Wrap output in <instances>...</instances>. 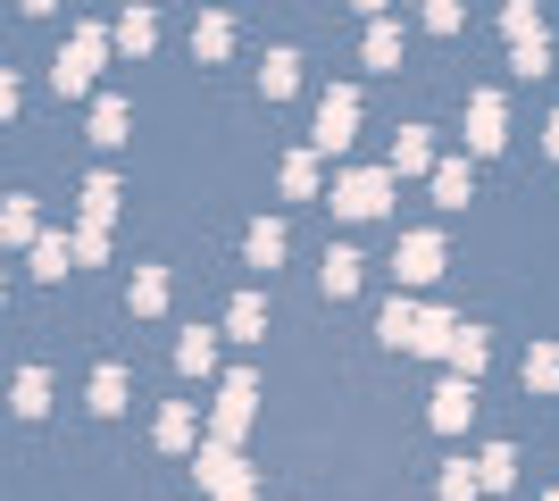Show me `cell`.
<instances>
[{
	"label": "cell",
	"instance_id": "1",
	"mask_svg": "<svg viewBox=\"0 0 559 501\" xmlns=\"http://www.w3.org/2000/svg\"><path fill=\"white\" fill-rule=\"evenodd\" d=\"M100 59H109V34H100V25H84V34H75V43L59 50V68H50V84H59V93H84V84L100 75Z\"/></svg>",
	"mask_w": 559,
	"mask_h": 501
},
{
	"label": "cell",
	"instance_id": "2",
	"mask_svg": "<svg viewBox=\"0 0 559 501\" xmlns=\"http://www.w3.org/2000/svg\"><path fill=\"white\" fill-rule=\"evenodd\" d=\"M384 201H393V176H384V167H350L343 184H334V210L343 217H384Z\"/></svg>",
	"mask_w": 559,
	"mask_h": 501
},
{
	"label": "cell",
	"instance_id": "3",
	"mask_svg": "<svg viewBox=\"0 0 559 501\" xmlns=\"http://www.w3.org/2000/svg\"><path fill=\"white\" fill-rule=\"evenodd\" d=\"M192 468H201V485H210V501H259L251 468H242V460H234V452H217V443H210V452H201V460H192Z\"/></svg>",
	"mask_w": 559,
	"mask_h": 501
},
{
	"label": "cell",
	"instance_id": "4",
	"mask_svg": "<svg viewBox=\"0 0 559 501\" xmlns=\"http://www.w3.org/2000/svg\"><path fill=\"white\" fill-rule=\"evenodd\" d=\"M350 126H359V93H326L318 100V151H350Z\"/></svg>",
	"mask_w": 559,
	"mask_h": 501
},
{
	"label": "cell",
	"instance_id": "5",
	"mask_svg": "<svg viewBox=\"0 0 559 501\" xmlns=\"http://www.w3.org/2000/svg\"><path fill=\"white\" fill-rule=\"evenodd\" d=\"M393 276H401V285H435V276H443V235H401Z\"/></svg>",
	"mask_w": 559,
	"mask_h": 501
},
{
	"label": "cell",
	"instance_id": "6",
	"mask_svg": "<svg viewBox=\"0 0 559 501\" xmlns=\"http://www.w3.org/2000/svg\"><path fill=\"white\" fill-rule=\"evenodd\" d=\"M251 402H259V384H251V377H226V393H217V452L251 427Z\"/></svg>",
	"mask_w": 559,
	"mask_h": 501
},
{
	"label": "cell",
	"instance_id": "7",
	"mask_svg": "<svg viewBox=\"0 0 559 501\" xmlns=\"http://www.w3.org/2000/svg\"><path fill=\"white\" fill-rule=\"evenodd\" d=\"M126 126H134V109H126L117 93H100V100H93V143L117 151V143H126Z\"/></svg>",
	"mask_w": 559,
	"mask_h": 501
},
{
	"label": "cell",
	"instance_id": "8",
	"mask_svg": "<svg viewBox=\"0 0 559 501\" xmlns=\"http://www.w3.org/2000/svg\"><path fill=\"white\" fill-rule=\"evenodd\" d=\"M467 409H476V384H467V377H451L443 393H435V427H443V434H460V427H467Z\"/></svg>",
	"mask_w": 559,
	"mask_h": 501
},
{
	"label": "cell",
	"instance_id": "9",
	"mask_svg": "<svg viewBox=\"0 0 559 501\" xmlns=\"http://www.w3.org/2000/svg\"><path fill=\"white\" fill-rule=\"evenodd\" d=\"M418 301H384V318H376V334H384V343H393V351H409V343H418Z\"/></svg>",
	"mask_w": 559,
	"mask_h": 501
},
{
	"label": "cell",
	"instance_id": "10",
	"mask_svg": "<svg viewBox=\"0 0 559 501\" xmlns=\"http://www.w3.org/2000/svg\"><path fill=\"white\" fill-rule=\"evenodd\" d=\"M467 126H476V134H467L476 151L501 143V93H476V100H467Z\"/></svg>",
	"mask_w": 559,
	"mask_h": 501
},
{
	"label": "cell",
	"instance_id": "11",
	"mask_svg": "<svg viewBox=\"0 0 559 501\" xmlns=\"http://www.w3.org/2000/svg\"><path fill=\"white\" fill-rule=\"evenodd\" d=\"M192 434H201L192 402H167V409H159V443H167V452H192Z\"/></svg>",
	"mask_w": 559,
	"mask_h": 501
},
{
	"label": "cell",
	"instance_id": "12",
	"mask_svg": "<svg viewBox=\"0 0 559 501\" xmlns=\"http://www.w3.org/2000/svg\"><path fill=\"white\" fill-rule=\"evenodd\" d=\"M9 409H17V418H43L50 409V368H25L17 393H9Z\"/></svg>",
	"mask_w": 559,
	"mask_h": 501
},
{
	"label": "cell",
	"instance_id": "13",
	"mask_svg": "<svg viewBox=\"0 0 559 501\" xmlns=\"http://www.w3.org/2000/svg\"><path fill=\"white\" fill-rule=\"evenodd\" d=\"M293 84H301V59H293V50H267V68H259V93H267V100H284Z\"/></svg>",
	"mask_w": 559,
	"mask_h": 501
},
{
	"label": "cell",
	"instance_id": "14",
	"mask_svg": "<svg viewBox=\"0 0 559 501\" xmlns=\"http://www.w3.org/2000/svg\"><path fill=\"white\" fill-rule=\"evenodd\" d=\"M0 242H43V226H34V201H0Z\"/></svg>",
	"mask_w": 559,
	"mask_h": 501
},
{
	"label": "cell",
	"instance_id": "15",
	"mask_svg": "<svg viewBox=\"0 0 559 501\" xmlns=\"http://www.w3.org/2000/svg\"><path fill=\"white\" fill-rule=\"evenodd\" d=\"M485 359H492V351H485V334H476V326H460V334H451V368H460L467 384L485 377Z\"/></svg>",
	"mask_w": 559,
	"mask_h": 501
},
{
	"label": "cell",
	"instance_id": "16",
	"mask_svg": "<svg viewBox=\"0 0 559 501\" xmlns=\"http://www.w3.org/2000/svg\"><path fill=\"white\" fill-rule=\"evenodd\" d=\"M176 368H185V377H210V368H217V334L192 326L185 343H176Z\"/></svg>",
	"mask_w": 559,
	"mask_h": 501
},
{
	"label": "cell",
	"instance_id": "17",
	"mask_svg": "<svg viewBox=\"0 0 559 501\" xmlns=\"http://www.w3.org/2000/svg\"><path fill=\"white\" fill-rule=\"evenodd\" d=\"M259 326H267V301H259V293H234V310H226V334L259 343Z\"/></svg>",
	"mask_w": 559,
	"mask_h": 501
},
{
	"label": "cell",
	"instance_id": "18",
	"mask_svg": "<svg viewBox=\"0 0 559 501\" xmlns=\"http://www.w3.org/2000/svg\"><path fill=\"white\" fill-rule=\"evenodd\" d=\"M359 267H368V260H359V251H343V242L326 251V293H334V301H343V293H359Z\"/></svg>",
	"mask_w": 559,
	"mask_h": 501
},
{
	"label": "cell",
	"instance_id": "19",
	"mask_svg": "<svg viewBox=\"0 0 559 501\" xmlns=\"http://www.w3.org/2000/svg\"><path fill=\"white\" fill-rule=\"evenodd\" d=\"M93 409H100V418L126 409V368H117V359H109V368H93Z\"/></svg>",
	"mask_w": 559,
	"mask_h": 501
},
{
	"label": "cell",
	"instance_id": "20",
	"mask_svg": "<svg viewBox=\"0 0 559 501\" xmlns=\"http://www.w3.org/2000/svg\"><path fill=\"white\" fill-rule=\"evenodd\" d=\"M117 217V176H93L84 184V226H109Z\"/></svg>",
	"mask_w": 559,
	"mask_h": 501
},
{
	"label": "cell",
	"instance_id": "21",
	"mask_svg": "<svg viewBox=\"0 0 559 501\" xmlns=\"http://www.w3.org/2000/svg\"><path fill=\"white\" fill-rule=\"evenodd\" d=\"M559 384V343H535L526 351V393H551Z\"/></svg>",
	"mask_w": 559,
	"mask_h": 501
},
{
	"label": "cell",
	"instance_id": "22",
	"mask_svg": "<svg viewBox=\"0 0 559 501\" xmlns=\"http://www.w3.org/2000/svg\"><path fill=\"white\" fill-rule=\"evenodd\" d=\"M151 43H159V17H151V9H134V17L117 25V50H134V59H142Z\"/></svg>",
	"mask_w": 559,
	"mask_h": 501
},
{
	"label": "cell",
	"instance_id": "23",
	"mask_svg": "<svg viewBox=\"0 0 559 501\" xmlns=\"http://www.w3.org/2000/svg\"><path fill=\"white\" fill-rule=\"evenodd\" d=\"M476 477H485V493H501V485L518 477V452H510V443H492V452L476 460Z\"/></svg>",
	"mask_w": 559,
	"mask_h": 501
},
{
	"label": "cell",
	"instance_id": "24",
	"mask_svg": "<svg viewBox=\"0 0 559 501\" xmlns=\"http://www.w3.org/2000/svg\"><path fill=\"white\" fill-rule=\"evenodd\" d=\"M284 260V226H276V217H259V226H251V267H276Z\"/></svg>",
	"mask_w": 559,
	"mask_h": 501
},
{
	"label": "cell",
	"instance_id": "25",
	"mask_svg": "<svg viewBox=\"0 0 559 501\" xmlns=\"http://www.w3.org/2000/svg\"><path fill=\"white\" fill-rule=\"evenodd\" d=\"M435 201H443V210H467V167H460V159L435 167Z\"/></svg>",
	"mask_w": 559,
	"mask_h": 501
},
{
	"label": "cell",
	"instance_id": "26",
	"mask_svg": "<svg viewBox=\"0 0 559 501\" xmlns=\"http://www.w3.org/2000/svg\"><path fill=\"white\" fill-rule=\"evenodd\" d=\"M226 43H234L226 17H201V25H192V50H201V59H226Z\"/></svg>",
	"mask_w": 559,
	"mask_h": 501
},
{
	"label": "cell",
	"instance_id": "27",
	"mask_svg": "<svg viewBox=\"0 0 559 501\" xmlns=\"http://www.w3.org/2000/svg\"><path fill=\"white\" fill-rule=\"evenodd\" d=\"M134 310H142V318L167 310V276H159V267H142V276H134Z\"/></svg>",
	"mask_w": 559,
	"mask_h": 501
},
{
	"label": "cell",
	"instance_id": "28",
	"mask_svg": "<svg viewBox=\"0 0 559 501\" xmlns=\"http://www.w3.org/2000/svg\"><path fill=\"white\" fill-rule=\"evenodd\" d=\"M426 159H435V151H426V134H418V126H409V134H401V143H393V176H418Z\"/></svg>",
	"mask_w": 559,
	"mask_h": 501
},
{
	"label": "cell",
	"instance_id": "29",
	"mask_svg": "<svg viewBox=\"0 0 559 501\" xmlns=\"http://www.w3.org/2000/svg\"><path fill=\"white\" fill-rule=\"evenodd\" d=\"M476 493H485V477H476L467 460H451V468H443V501H476Z\"/></svg>",
	"mask_w": 559,
	"mask_h": 501
},
{
	"label": "cell",
	"instance_id": "30",
	"mask_svg": "<svg viewBox=\"0 0 559 501\" xmlns=\"http://www.w3.org/2000/svg\"><path fill=\"white\" fill-rule=\"evenodd\" d=\"M34 276H68V235H43V242H34Z\"/></svg>",
	"mask_w": 559,
	"mask_h": 501
},
{
	"label": "cell",
	"instance_id": "31",
	"mask_svg": "<svg viewBox=\"0 0 559 501\" xmlns=\"http://www.w3.org/2000/svg\"><path fill=\"white\" fill-rule=\"evenodd\" d=\"M510 68H518V75H526V84H535V75H543V68H551V43H543V34H535V43H518V59H510Z\"/></svg>",
	"mask_w": 559,
	"mask_h": 501
},
{
	"label": "cell",
	"instance_id": "32",
	"mask_svg": "<svg viewBox=\"0 0 559 501\" xmlns=\"http://www.w3.org/2000/svg\"><path fill=\"white\" fill-rule=\"evenodd\" d=\"M284 192H318V159H309V151L284 159Z\"/></svg>",
	"mask_w": 559,
	"mask_h": 501
},
{
	"label": "cell",
	"instance_id": "33",
	"mask_svg": "<svg viewBox=\"0 0 559 501\" xmlns=\"http://www.w3.org/2000/svg\"><path fill=\"white\" fill-rule=\"evenodd\" d=\"M393 59H401V34H393V25H376V34H368V68H393Z\"/></svg>",
	"mask_w": 559,
	"mask_h": 501
},
{
	"label": "cell",
	"instance_id": "34",
	"mask_svg": "<svg viewBox=\"0 0 559 501\" xmlns=\"http://www.w3.org/2000/svg\"><path fill=\"white\" fill-rule=\"evenodd\" d=\"M0 118H17V75L0 68Z\"/></svg>",
	"mask_w": 559,
	"mask_h": 501
},
{
	"label": "cell",
	"instance_id": "35",
	"mask_svg": "<svg viewBox=\"0 0 559 501\" xmlns=\"http://www.w3.org/2000/svg\"><path fill=\"white\" fill-rule=\"evenodd\" d=\"M543 151H551V159H559V118H551V126H543Z\"/></svg>",
	"mask_w": 559,
	"mask_h": 501
},
{
	"label": "cell",
	"instance_id": "36",
	"mask_svg": "<svg viewBox=\"0 0 559 501\" xmlns=\"http://www.w3.org/2000/svg\"><path fill=\"white\" fill-rule=\"evenodd\" d=\"M0 301H9V285H0Z\"/></svg>",
	"mask_w": 559,
	"mask_h": 501
},
{
	"label": "cell",
	"instance_id": "37",
	"mask_svg": "<svg viewBox=\"0 0 559 501\" xmlns=\"http://www.w3.org/2000/svg\"><path fill=\"white\" fill-rule=\"evenodd\" d=\"M551 501H559V493H551Z\"/></svg>",
	"mask_w": 559,
	"mask_h": 501
}]
</instances>
